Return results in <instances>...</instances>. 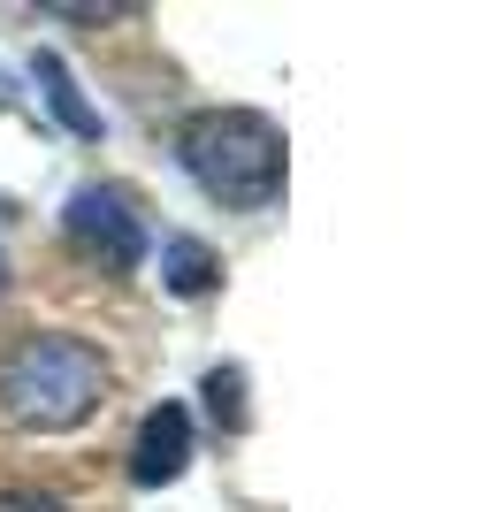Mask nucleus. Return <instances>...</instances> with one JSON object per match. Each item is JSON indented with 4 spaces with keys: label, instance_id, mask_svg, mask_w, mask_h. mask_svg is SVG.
<instances>
[{
    "label": "nucleus",
    "instance_id": "1",
    "mask_svg": "<svg viewBox=\"0 0 504 512\" xmlns=\"http://www.w3.org/2000/svg\"><path fill=\"white\" fill-rule=\"evenodd\" d=\"M176 153H184L191 184L230 214L275 207L283 169H291V146H283V130L260 107H199L184 123V138H176Z\"/></svg>",
    "mask_w": 504,
    "mask_h": 512
},
{
    "label": "nucleus",
    "instance_id": "2",
    "mask_svg": "<svg viewBox=\"0 0 504 512\" xmlns=\"http://www.w3.org/2000/svg\"><path fill=\"white\" fill-rule=\"evenodd\" d=\"M100 398H107V360L84 337L31 329V337H16L8 360H0V413H8L16 428L62 436V428L92 421Z\"/></svg>",
    "mask_w": 504,
    "mask_h": 512
},
{
    "label": "nucleus",
    "instance_id": "3",
    "mask_svg": "<svg viewBox=\"0 0 504 512\" xmlns=\"http://www.w3.org/2000/svg\"><path fill=\"white\" fill-rule=\"evenodd\" d=\"M62 230L77 245V260H92L100 276H130L146 260V222H138V207L115 184H77L62 207Z\"/></svg>",
    "mask_w": 504,
    "mask_h": 512
},
{
    "label": "nucleus",
    "instance_id": "4",
    "mask_svg": "<svg viewBox=\"0 0 504 512\" xmlns=\"http://www.w3.org/2000/svg\"><path fill=\"white\" fill-rule=\"evenodd\" d=\"M184 467H191V413L176 406V398H161V406L138 421V444H130V482H138V490H161V482H176Z\"/></svg>",
    "mask_w": 504,
    "mask_h": 512
},
{
    "label": "nucleus",
    "instance_id": "5",
    "mask_svg": "<svg viewBox=\"0 0 504 512\" xmlns=\"http://www.w3.org/2000/svg\"><path fill=\"white\" fill-rule=\"evenodd\" d=\"M161 283L176 291V299H207L214 283H222V260H214L199 237H168L161 245Z\"/></svg>",
    "mask_w": 504,
    "mask_h": 512
},
{
    "label": "nucleus",
    "instance_id": "6",
    "mask_svg": "<svg viewBox=\"0 0 504 512\" xmlns=\"http://www.w3.org/2000/svg\"><path fill=\"white\" fill-rule=\"evenodd\" d=\"M39 85H46V107H54V115H62L77 138H100V115L84 107V92H77V77H69L62 54H39Z\"/></svg>",
    "mask_w": 504,
    "mask_h": 512
},
{
    "label": "nucleus",
    "instance_id": "7",
    "mask_svg": "<svg viewBox=\"0 0 504 512\" xmlns=\"http://www.w3.org/2000/svg\"><path fill=\"white\" fill-rule=\"evenodd\" d=\"M207 413L222 436H245V367H207Z\"/></svg>",
    "mask_w": 504,
    "mask_h": 512
},
{
    "label": "nucleus",
    "instance_id": "8",
    "mask_svg": "<svg viewBox=\"0 0 504 512\" xmlns=\"http://www.w3.org/2000/svg\"><path fill=\"white\" fill-rule=\"evenodd\" d=\"M0 512H62L54 497H0Z\"/></svg>",
    "mask_w": 504,
    "mask_h": 512
},
{
    "label": "nucleus",
    "instance_id": "9",
    "mask_svg": "<svg viewBox=\"0 0 504 512\" xmlns=\"http://www.w3.org/2000/svg\"><path fill=\"white\" fill-rule=\"evenodd\" d=\"M0 291H8V245H0Z\"/></svg>",
    "mask_w": 504,
    "mask_h": 512
},
{
    "label": "nucleus",
    "instance_id": "10",
    "mask_svg": "<svg viewBox=\"0 0 504 512\" xmlns=\"http://www.w3.org/2000/svg\"><path fill=\"white\" fill-rule=\"evenodd\" d=\"M0 100H8V77H0Z\"/></svg>",
    "mask_w": 504,
    "mask_h": 512
}]
</instances>
